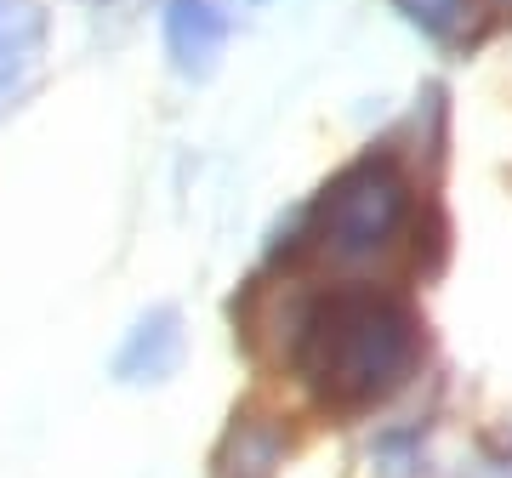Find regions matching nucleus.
Returning a JSON list of instances; mask_svg holds the SVG:
<instances>
[{
  "label": "nucleus",
  "mask_w": 512,
  "mask_h": 478,
  "mask_svg": "<svg viewBox=\"0 0 512 478\" xmlns=\"http://www.w3.org/2000/svg\"><path fill=\"white\" fill-rule=\"evenodd\" d=\"M404 211H410V188L387 160H365V166L342 171L330 194L319 200V239L330 257L359 262L376 257L387 239L399 234Z\"/></svg>",
  "instance_id": "obj_2"
},
{
  "label": "nucleus",
  "mask_w": 512,
  "mask_h": 478,
  "mask_svg": "<svg viewBox=\"0 0 512 478\" xmlns=\"http://www.w3.org/2000/svg\"><path fill=\"white\" fill-rule=\"evenodd\" d=\"M29 46H35V18H29V6H18V0H0V92L18 80Z\"/></svg>",
  "instance_id": "obj_5"
},
{
  "label": "nucleus",
  "mask_w": 512,
  "mask_h": 478,
  "mask_svg": "<svg viewBox=\"0 0 512 478\" xmlns=\"http://www.w3.org/2000/svg\"><path fill=\"white\" fill-rule=\"evenodd\" d=\"M171 365H177V319H171V313H154V319H143V325L131 331V342L120 348V359H114V370H120L126 382L165 376Z\"/></svg>",
  "instance_id": "obj_4"
},
{
  "label": "nucleus",
  "mask_w": 512,
  "mask_h": 478,
  "mask_svg": "<svg viewBox=\"0 0 512 478\" xmlns=\"http://www.w3.org/2000/svg\"><path fill=\"white\" fill-rule=\"evenodd\" d=\"M165 35H171V57H177L183 69H211V57L222 52V18L205 0H177Z\"/></svg>",
  "instance_id": "obj_3"
},
{
  "label": "nucleus",
  "mask_w": 512,
  "mask_h": 478,
  "mask_svg": "<svg viewBox=\"0 0 512 478\" xmlns=\"http://www.w3.org/2000/svg\"><path fill=\"white\" fill-rule=\"evenodd\" d=\"M421 325L416 313L382 291L348 285L313 302L296 331V370L313 382L319 399L342 410L376 405L416 370Z\"/></svg>",
  "instance_id": "obj_1"
},
{
  "label": "nucleus",
  "mask_w": 512,
  "mask_h": 478,
  "mask_svg": "<svg viewBox=\"0 0 512 478\" xmlns=\"http://www.w3.org/2000/svg\"><path fill=\"white\" fill-rule=\"evenodd\" d=\"M399 6L427 35H456V23L467 18V0H399Z\"/></svg>",
  "instance_id": "obj_6"
}]
</instances>
